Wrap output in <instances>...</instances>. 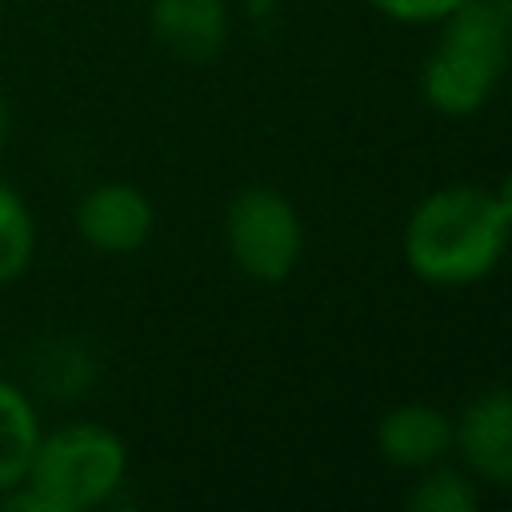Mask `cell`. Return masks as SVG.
I'll list each match as a JSON object with an SVG mask.
<instances>
[{"label":"cell","mask_w":512,"mask_h":512,"mask_svg":"<svg viewBox=\"0 0 512 512\" xmlns=\"http://www.w3.org/2000/svg\"><path fill=\"white\" fill-rule=\"evenodd\" d=\"M40 416L24 384L0 376V492L24 480L28 460L40 440Z\"/></svg>","instance_id":"cell-9"},{"label":"cell","mask_w":512,"mask_h":512,"mask_svg":"<svg viewBox=\"0 0 512 512\" xmlns=\"http://www.w3.org/2000/svg\"><path fill=\"white\" fill-rule=\"evenodd\" d=\"M368 4L392 20H404V24H432V20H444L464 0H368Z\"/></svg>","instance_id":"cell-13"},{"label":"cell","mask_w":512,"mask_h":512,"mask_svg":"<svg viewBox=\"0 0 512 512\" xmlns=\"http://www.w3.org/2000/svg\"><path fill=\"white\" fill-rule=\"evenodd\" d=\"M452 420L432 404H396L376 424V444L396 468H428L452 448Z\"/></svg>","instance_id":"cell-8"},{"label":"cell","mask_w":512,"mask_h":512,"mask_svg":"<svg viewBox=\"0 0 512 512\" xmlns=\"http://www.w3.org/2000/svg\"><path fill=\"white\" fill-rule=\"evenodd\" d=\"M404 500H408V508H416V512H472V508H476V488H472L460 472L436 468V472H428Z\"/></svg>","instance_id":"cell-12"},{"label":"cell","mask_w":512,"mask_h":512,"mask_svg":"<svg viewBox=\"0 0 512 512\" xmlns=\"http://www.w3.org/2000/svg\"><path fill=\"white\" fill-rule=\"evenodd\" d=\"M92 376H96V360L72 336H52L36 344V352L28 356V380L36 384V392L52 400H76L80 392H88Z\"/></svg>","instance_id":"cell-10"},{"label":"cell","mask_w":512,"mask_h":512,"mask_svg":"<svg viewBox=\"0 0 512 512\" xmlns=\"http://www.w3.org/2000/svg\"><path fill=\"white\" fill-rule=\"evenodd\" d=\"M224 240L236 268L260 284L284 280L304 248L300 216L276 188H240L224 212Z\"/></svg>","instance_id":"cell-4"},{"label":"cell","mask_w":512,"mask_h":512,"mask_svg":"<svg viewBox=\"0 0 512 512\" xmlns=\"http://www.w3.org/2000/svg\"><path fill=\"white\" fill-rule=\"evenodd\" d=\"M152 36L188 64H204L224 48L228 8L224 0H152L148 4Z\"/></svg>","instance_id":"cell-7"},{"label":"cell","mask_w":512,"mask_h":512,"mask_svg":"<svg viewBox=\"0 0 512 512\" xmlns=\"http://www.w3.org/2000/svg\"><path fill=\"white\" fill-rule=\"evenodd\" d=\"M156 224L152 200L128 180H104L88 188L76 204V232L88 248L108 256H128L148 244Z\"/></svg>","instance_id":"cell-5"},{"label":"cell","mask_w":512,"mask_h":512,"mask_svg":"<svg viewBox=\"0 0 512 512\" xmlns=\"http://www.w3.org/2000/svg\"><path fill=\"white\" fill-rule=\"evenodd\" d=\"M36 256V220L28 200L0 180V288L20 280Z\"/></svg>","instance_id":"cell-11"},{"label":"cell","mask_w":512,"mask_h":512,"mask_svg":"<svg viewBox=\"0 0 512 512\" xmlns=\"http://www.w3.org/2000/svg\"><path fill=\"white\" fill-rule=\"evenodd\" d=\"M508 64V20L492 0H464L444 16V32L424 60L420 92L444 116L484 108Z\"/></svg>","instance_id":"cell-2"},{"label":"cell","mask_w":512,"mask_h":512,"mask_svg":"<svg viewBox=\"0 0 512 512\" xmlns=\"http://www.w3.org/2000/svg\"><path fill=\"white\" fill-rule=\"evenodd\" d=\"M452 432H456L452 444H460L472 472H480L492 484H512V392L508 388H496L472 400L460 412V424Z\"/></svg>","instance_id":"cell-6"},{"label":"cell","mask_w":512,"mask_h":512,"mask_svg":"<svg viewBox=\"0 0 512 512\" xmlns=\"http://www.w3.org/2000/svg\"><path fill=\"white\" fill-rule=\"evenodd\" d=\"M508 220L496 192L448 184L428 192L404 224V260L428 284H472L488 276L508 248Z\"/></svg>","instance_id":"cell-1"},{"label":"cell","mask_w":512,"mask_h":512,"mask_svg":"<svg viewBox=\"0 0 512 512\" xmlns=\"http://www.w3.org/2000/svg\"><path fill=\"white\" fill-rule=\"evenodd\" d=\"M128 476L124 440L92 420H72L40 432L24 484L48 504V512H88L108 504Z\"/></svg>","instance_id":"cell-3"},{"label":"cell","mask_w":512,"mask_h":512,"mask_svg":"<svg viewBox=\"0 0 512 512\" xmlns=\"http://www.w3.org/2000/svg\"><path fill=\"white\" fill-rule=\"evenodd\" d=\"M8 140V104H4V96H0V144Z\"/></svg>","instance_id":"cell-15"},{"label":"cell","mask_w":512,"mask_h":512,"mask_svg":"<svg viewBox=\"0 0 512 512\" xmlns=\"http://www.w3.org/2000/svg\"><path fill=\"white\" fill-rule=\"evenodd\" d=\"M496 204H500V212H504V220H508V228H512V172L500 180V188H496Z\"/></svg>","instance_id":"cell-14"}]
</instances>
